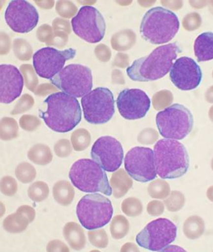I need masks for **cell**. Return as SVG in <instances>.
I'll return each instance as SVG.
<instances>
[{"label":"cell","mask_w":213,"mask_h":252,"mask_svg":"<svg viewBox=\"0 0 213 252\" xmlns=\"http://www.w3.org/2000/svg\"><path fill=\"white\" fill-rule=\"evenodd\" d=\"M169 77L177 88L183 91H189L200 86L202 80V72L194 59L184 56L177 59L173 63Z\"/></svg>","instance_id":"cell-17"},{"label":"cell","mask_w":213,"mask_h":252,"mask_svg":"<svg viewBox=\"0 0 213 252\" xmlns=\"http://www.w3.org/2000/svg\"><path fill=\"white\" fill-rule=\"evenodd\" d=\"M124 167L129 176L136 181L146 183L156 177L153 151L151 148L131 149L124 158Z\"/></svg>","instance_id":"cell-13"},{"label":"cell","mask_w":213,"mask_h":252,"mask_svg":"<svg viewBox=\"0 0 213 252\" xmlns=\"http://www.w3.org/2000/svg\"><path fill=\"white\" fill-rule=\"evenodd\" d=\"M47 251L52 252H70L68 247L60 240L51 241L47 246Z\"/></svg>","instance_id":"cell-39"},{"label":"cell","mask_w":213,"mask_h":252,"mask_svg":"<svg viewBox=\"0 0 213 252\" xmlns=\"http://www.w3.org/2000/svg\"><path fill=\"white\" fill-rule=\"evenodd\" d=\"M63 233L66 241L74 250L81 251L86 246V238L84 230L78 223L74 222L66 223Z\"/></svg>","instance_id":"cell-20"},{"label":"cell","mask_w":213,"mask_h":252,"mask_svg":"<svg viewBox=\"0 0 213 252\" xmlns=\"http://www.w3.org/2000/svg\"><path fill=\"white\" fill-rule=\"evenodd\" d=\"M178 228L170 220L158 218L148 223L138 234L136 241L138 246L149 251H162L175 241Z\"/></svg>","instance_id":"cell-10"},{"label":"cell","mask_w":213,"mask_h":252,"mask_svg":"<svg viewBox=\"0 0 213 252\" xmlns=\"http://www.w3.org/2000/svg\"><path fill=\"white\" fill-rule=\"evenodd\" d=\"M50 81L62 92L79 98L88 94L93 87L91 68L81 64H70L65 66Z\"/></svg>","instance_id":"cell-8"},{"label":"cell","mask_w":213,"mask_h":252,"mask_svg":"<svg viewBox=\"0 0 213 252\" xmlns=\"http://www.w3.org/2000/svg\"><path fill=\"white\" fill-rule=\"evenodd\" d=\"M179 30L178 15L162 7L148 10L143 17L140 28V34L144 39L153 45L170 42Z\"/></svg>","instance_id":"cell-4"},{"label":"cell","mask_w":213,"mask_h":252,"mask_svg":"<svg viewBox=\"0 0 213 252\" xmlns=\"http://www.w3.org/2000/svg\"><path fill=\"white\" fill-rule=\"evenodd\" d=\"M130 223L126 218L122 215L115 216L110 225V231L112 238L119 240L124 238L129 233Z\"/></svg>","instance_id":"cell-26"},{"label":"cell","mask_w":213,"mask_h":252,"mask_svg":"<svg viewBox=\"0 0 213 252\" xmlns=\"http://www.w3.org/2000/svg\"><path fill=\"white\" fill-rule=\"evenodd\" d=\"M76 55V50L73 48L60 51L52 47L42 48L33 55V66L40 78L51 79L62 70L66 61Z\"/></svg>","instance_id":"cell-12"},{"label":"cell","mask_w":213,"mask_h":252,"mask_svg":"<svg viewBox=\"0 0 213 252\" xmlns=\"http://www.w3.org/2000/svg\"><path fill=\"white\" fill-rule=\"evenodd\" d=\"M120 114L127 120L145 117L150 110L151 101L145 92L138 89H126L120 93L117 99Z\"/></svg>","instance_id":"cell-16"},{"label":"cell","mask_w":213,"mask_h":252,"mask_svg":"<svg viewBox=\"0 0 213 252\" xmlns=\"http://www.w3.org/2000/svg\"><path fill=\"white\" fill-rule=\"evenodd\" d=\"M18 184L11 176H5L1 180V191L6 196L12 197L17 193Z\"/></svg>","instance_id":"cell-35"},{"label":"cell","mask_w":213,"mask_h":252,"mask_svg":"<svg viewBox=\"0 0 213 252\" xmlns=\"http://www.w3.org/2000/svg\"><path fill=\"white\" fill-rule=\"evenodd\" d=\"M122 210L127 217L135 218L142 215L143 206L142 202L137 198L129 197L122 202Z\"/></svg>","instance_id":"cell-31"},{"label":"cell","mask_w":213,"mask_h":252,"mask_svg":"<svg viewBox=\"0 0 213 252\" xmlns=\"http://www.w3.org/2000/svg\"><path fill=\"white\" fill-rule=\"evenodd\" d=\"M148 192L153 199H165L170 193V187L166 181L157 179L149 185Z\"/></svg>","instance_id":"cell-29"},{"label":"cell","mask_w":213,"mask_h":252,"mask_svg":"<svg viewBox=\"0 0 213 252\" xmlns=\"http://www.w3.org/2000/svg\"><path fill=\"white\" fill-rule=\"evenodd\" d=\"M54 199L59 204L62 206H68L73 202L75 191L70 182L60 181L56 182L53 189Z\"/></svg>","instance_id":"cell-22"},{"label":"cell","mask_w":213,"mask_h":252,"mask_svg":"<svg viewBox=\"0 0 213 252\" xmlns=\"http://www.w3.org/2000/svg\"><path fill=\"white\" fill-rule=\"evenodd\" d=\"M71 143L76 151L82 152L86 150L91 144V137L88 131L78 129L71 136Z\"/></svg>","instance_id":"cell-30"},{"label":"cell","mask_w":213,"mask_h":252,"mask_svg":"<svg viewBox=\"0 0 213 252\" xmlns=\"http://www.w3.org/2000/svg\"><path fill=\"white\" fill-rule=\"evenodd\" d=\"M71 23L74 34L90 43L101 42L106 34L104 18L93 6L82 7L76 16L71 19Z\"/></svg>","instance_id":"cell-11"},{"label":"cell","mask_w":213,"mask_h":252,"mask_svg":"<svg viewBox=\"0 0 213 252\" xmlns=\"http://www.w3.org/2000/svg\"><path fill=\"white\" fill-rule=\"evenodd\" d=\"M18 136V126L16 121L12 118H5L1 121V138L8 141Z\"/></svg>","instance_id":"cell-32"},{"label":"cell","mask_w":213,"mask_h":252,"mask_svg":"<svg viewBox=\"0 0 213 252\" xmlns=\"http://www.w3.org/2000/svg\"><path fill=\"white\" fill-rule=\"evenodd\" d=\"M69 178L81 191L99 192L108 196L112 194L106 172L93 160L83 158L74 162L69 172Z\"/></svg>","instance_id":"cell-5"},{"label":"cell","mask_w":213,"mask_h":252,"mask_svg":"<svg viewBox=\"0 0 213 252\" xmlns=\"http://www.w3.org/2000/svg\"><path fill=\"white\" fill-rule=\"evenodd\" d=\"M0 101L8 104L21 95L24 87V79L16 66L9 64L0 66Z\"/></svg>","instance_id":"cell-18"},{"label":"cell","mask_w":213,"mask_h":252,"mask_svg":"<svg viewBox=\"0 0 213 252\" xmlns=\"http://www.w3.org/2000/svg\"><path fill=\"white\" fill-rule=\"evenodd\" d=\"M92 159L104 171L112 172L120 168L124 158L122 144L111 136H104L95 141L91 150Z\"/></svg>","instance_id":"cell-15"},{"label":"cell","mask_w":213,"mask_h":252,"mask_svg":"<svg viewBox=\"0 0 213 252\" xmlns=\"http://www.w3.org/2000/svg\"><path fill=\"white\" fill-rule=\"evenodd\" d=\"M30 223L25 215L16 212L5 218L2 227L9 233H20L27 229Z\"/></svg>","instance_id":"cell-25"},{"label":"cell","mask_w":213,"mask_h":252,"mask_svg":"<svg viewBox=\"0 0 213 252\" xmlns=\"http://www.w3.org/2000/svg\"><path fill=\"white\" fill-rule=\"evenodd\" d=\"M156 174L163 179L184 176L189 167L188 151L183 144L171 139H161L153 147Z\"/></svg>","instance_id":"cell-3"},{"label":"cell","mask_w":213,"mask_h":252,"mask_svg":"<svg viewBox=\"0 0 213 252\" xmlns=\"http://www.w3.org/2000/svg\"><path fill=\"white\" fill-rule=\"evenodd\" d=\"M47 110L40 117L48 127L59 133L70 132L80 123L82 110L78 99L63 92L51 94L45 100Z\"/></svg>","instance_id":"cell-1"},{"label":"cell","mask_w":213,"mask_h":252,"mask_svg":"<svg viewBox=\"0 0 213 252\" xmlns=\"http://www.w3.org/2000/svg\"><path fill=\"white\" fill-rule=\"evenodd\" d=\"M20 124L25 130L32 131L40 125V122L34 116L25 115L20 119Z\"/></svg>","instance_id":"cell-37"},{"label":"cell","mask_w":213,"mask_h":252,"mask_svg":"<svg viewBox=\"0 0 213 252\" xmlns=\"http://www.w3.org/2000/svg\"><path fill=\"white\" fill-rule=\"evenodd\" d=\"M184 236L189 240L199 238L205 232V222L201 217L194 215L186 219L183 226Z\"/></svg>","instance_id":"cell-23"},{"label":"cell","mask_w":213,"mask_h":252,"mask_svg":"<svg viewBox=\"0 0 213 252\" xmlns=\"http://www.w3.org/2000/svg\"><path fill=\"white\" fill-rule=\"evenodd\" d=\"M156 125L163 138L182 140L193 128V115L184 105L174 104L158 113Z\"/></svg>","instance_id":"cell-6"},{"label":"cell","mask_w":213,"mask_h":252,"mask_svg":"<svg viewBox=\"0 0 213 252\" xmlns=\"http://www.w3.org/2000/svg\"><path fill=\"white\" fill-rule=\"evenodd\" d=\"M56 155L60 158H67L72 153V147L70 141L66 139L58 141L54 148Z\"/></svg>","instance_id":"cell-36"},{"label":"cell","mask_w":213,"mask_h":252,"mask_svg":"<svg viewBox=\"0 0 213 252\" xmlns=\"http://www.w3.org/2000/svg\"><path fill=\"white\" fill-rule=\"evenodd\" d=\"M110 185L112 189V194L116 199H120L126 194L132 188L133 181L124 169L114 172L112 174Z\"/></svg>","instance_id":"cell-21"},{"label":"cell","mask_w":213,"mask_h":252,"mask_svg":"<svg viewBox=\"0 0 213 252\" xmlns=\"http://www.w3.org/2000/svg\"><path fill=\"white\" fill-rule=\"evenodd\" d=\"M85 120L92 125L109 122L115 114L114 94L109 89L97 87L81 99Z\"/></svg>","instance_id":"cell-9"},{"label":"cell","mask_w":213,"mask_h":252,"mask_svg":"<svg viewBox=\"0 0 213 252\" xmlns=\"http://www.w3.org/2000/svg\"><path fill=\"white\" fill-rule=\"evenodd\" d=\"M195 56L199 63L212 60L213 58V34L202 33L197 37L194 45Z\"/></svg>","instance_id":"cell-19"},{"label":"cell","mask_w":213,"mask_h":252,"mask_svg":"<svg viewBox=\"0 0 213 252\" xmlns=\"http://www.w3.org/2000/svg\"><path fill=\"white\" fill-rule=\"evenodd\" d=\"M181 51L177 43L158 46L150 55L137 59L127 68V76L136 82H150L163 78L170 71Z\"/></svg>","instance_id":"cell-2"},{"label":"cell","mask_w":213,"mask_h":252,"mask_svg":"<svg viewBox=\"0 0 213 252\" xmlns=\"http://www.w3.org/2000/svg\"><path fill=\"white\" fill-rule=\"evenodd\" d=\"M15 173L17 179L25 184L34 181L37 176V171L34 166L28 162L20 163L15 169Z\"/></svg>","instance_id":"cell-28"},{"label":"cell","mask_w":213,"mask_h":252,"mask_svg":"<svg viewBox=\"0 0 213 252\" xmlns=\"http://www.w3.org/2000/svg\"><path fill=\"white\" fill-rule=\"evenodd\" d=\"M185 203V198L182 192L174 191L165 200V205L167 210L170 212H178L182 209Z\"/></svg>","instance_id":"cell-33"},{"label":"cell","mask_w":213,"mask_h":252,"mask_svg":"<svg viewBox=\"0 0 213 252\" xmlns=\"http://www.w3.org/2000/svg\"><path fill=\"white\" fill-rule=\"evenodd\" d=\"M137 245L132 243L125 244L121 249V252H139Z\"/></svg>","instance_id":"cell-42"},{"label":"cell","mask_w":213,"mask_h":252,"mask_svg":"<svg viewBox=\"0 0 213 252\" xmlns=\"http://www.w3.org/2000/svg\"><path fill=\"white\" fill-rule=\"evenodd\" d=\"M4 19L13 32L25 34L31 32L37 25L39 14L29 2L14 0L9 2L4 13Z\"/></svg>","instance_id":"cell-14"},{"label":"cell","mask_w":213,"mask_h":252,"mask_svg":"<svg viewBox=\"0 0 213 252\" xmlns=\"http://www.w3.org/2000/svg\"><path fill=\"white\" fill-rule=\"evenodd\" d=\"M50 194V189L47 183L37 181L30 185L28 189V197L32 201L40 202L45 200Z\"/></svg>","instance_id":"cell-27"},{"label":"cell","mask_w":213,"mask_h":252,"mask_svg":"<svg viewBox=\"0 0 213 252\" xmlns=\"http://www.w3.org/2000/svg\"><path fill=\"white\" fill-rule=\"evenodd\" d=\"M113 213L111 201L104 195L97 193L84 195L76 207L79 222L87 230L103 227L111 220Z\"/></svg>","instance_id":"cell-7"},{"label":"cell","mask_w":213,"mask_h":252,"mask_svg":"<svg viewBox=\"0 0 213 252\" xmlns=\"http://www.w3.org/2000/svg\"><path fill=\"white\" fill-rule=\"evenodd\" d=\"M28 158L37 165L45 166L52 161L53 156L50 147L43 144H38L28 151Z\"/></svg>","instance_id":"cell-24"},{"label":"cell","mask_w":213,"mask_h":252,"mask_svg":"<svg viewBox=\"0 0 213 252\" xmlns=\"http://www.w3.org/2000/svg\"><path fill=\"white\" fill-rule=\"evenodd\" d=\"M24 97V101L22 102V104L19 105V107H17V109L14 110V112H12V114H19V113H22L24 112L25 110H28L29 109V107L31 106L32 104V99L30 96Z\"/></svg>","instance_id":"cell-41"},{"label":"cell","mask_w":213,"mask_h":252,"mask_svg":"<svg viewBox=\"0 0 213 252\" xmlns=\"http://www.w3.org/2000/svg\"><path fill=\"white\" fill-rule=\"evenodd\" d=\"M88 236L90 243L95 248L105 249L109 244V237L104 229L90 231Z\"/></svg>","instance_id":"cell-34"},{"label":"cell","mask_w":213,"mask_h":252,"mask_svg":"<svg viewBox=\"0 0 213 252\" xmlns=\"http://www.w3.org/2000/svg\"><path fill=\"white\" fill-rule=\"evenodd\" d=\"M164 211L165 204L160 200H152L148 204L147 212L152 217H159L163 214Z\"/></svg>","instance_id":"cell-38"},{"label":"cell","mask_w":213,"mask_h":252,"mask_svg":"<svg viewBox=\"0 0 213 252\" xmlns=\"http://www.w3.org/2000/svg\"><path fill=\"white\" fill-rule=\"evenodd\" d=\"M17 212L22 213V214L25 215L29 220L30 223H31L35 220V211L34 208L29 206V205H22L21 207L18 208Z\"/></svg>","instance_id":"cell-40"}]
</instances>
